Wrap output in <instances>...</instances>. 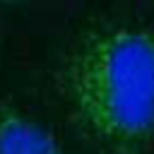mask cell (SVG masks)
<instances>
[{
  "label": "cell",
  "mask_w": 154,
  "mask_h": 154,
  "mask_svg": "<svg viewBox=\"0 0 154 154\" xmlns=\"http://www.w3.org/2000/svg\"><path fill=\"white\" fill-rule=\"evenodd\" d=\"M0 154H63L55 135L17 108H0Z\"/></svg>",
  "instance_id": "7a4b0ae2"
},
{
  "label": "cell",
  "mask_w": 154,
  "mask_h": 154,
  "mask_svg": "<svg viewBox=\"0 0 154 154\" xmlns=\"http://www.w3.org/2000/svg\"><path fill=\"white\" fill-rule=\"evenodd\" d=\"M60 87L79 130L103 154H137L154 137V34L96 29L67 53Z\"/></svg>",
  "instance_id": "6da1fadb"
}]
</instances>
